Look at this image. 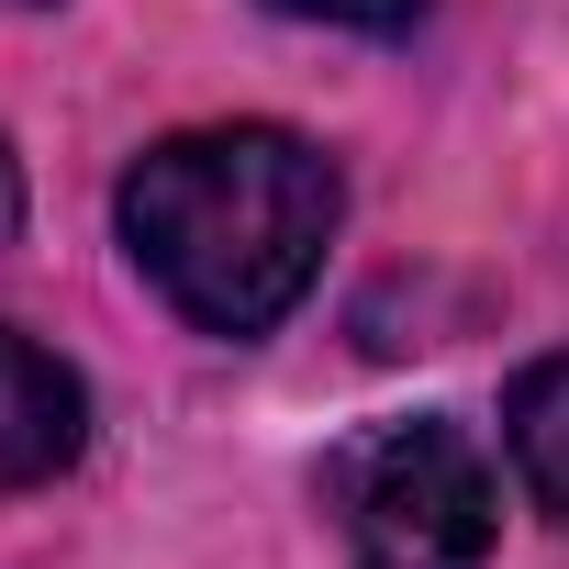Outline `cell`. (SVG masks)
Wrapping results in <instances>:
<instances>
[{"mask_svg":"<svg viewBox=\"0 0 569 569\" xmlns=\"http://www.w3.org/2000/svg\"><path fill=\"white\" fill-rule=\"evenodd\" d=\"M336 234V168L279 123H201L134 157L123 246L201 336H268L313 291Z\"/></svg>","mask_w":569,"mask_h":569,"instance_id":"obj_1","label":"cell"},{"mask_svg":"<svg viewBox=\"0 0 569 569\" xmlns=\"http://www.w3.org/2000/svg\"><path fill=\"white\" fill-rule=\"evenodd\" d=\"M325 513L358 569H480L502 491H491V458L447 413H391L325 458Z\"/></svg>","mask_w":569,"mask_h":569,"instance_id":"obj_2","label":"cell"},{"mask_svg":"<svg viewBox=\"0 0 569 569\" xmlns=\"http://www.w3.org/2000/svg\"><path fill=\"white\" fill-rule=\"evenodd\" d=\"M79 436H90V391H79V369L46 358L34 336L0 325V491L57 480V469L79 458Z\"/></svg>","mask_w":569,"mask_h":569,"instance_id":"obj_3","label":"cell"},{"mask_svg":"<svg viewBox=\"0 0 569 569\" xmlns=\"http://www.w3.org/2000/svg\"><path fill=\"white\" fill-rule=\"evenodd\" d=\"M513 469H525V491L569 525V358H536L525 380H513Z\"/></svg>","mask_w":569,"mask_h":569,"instance_id":"obj_4","label":"cell"},{"mask_svg":"<svg viewBox=\"0 0 569 569\" xmlns=\"http://www.w3.org/2000/svg\"><path fill=\"white\" fill-rule=\"evenodd\" d=\"M279 12H302V23H358V34H402L425 0H279Z\"/></svg>","mask_w":569,"mask_h":569,"instance_id":"obj_5","label":"cell"},{"mask_svg":"<svg viewBox=\"0 0 569 569\" xmlns=\"http://www.w3.org/2000/svg\"><path fill=\"white\" fill-rule=\"evenodd\" d=\"M12 234H23V157L0 146V246H12Z\"/></svg>","mask_w":569,"mask_h":569,"instance_id":"obj_6","label":"cell"}]
</instances>
